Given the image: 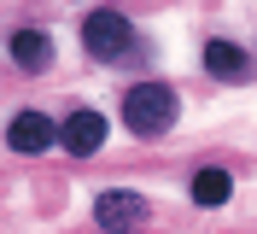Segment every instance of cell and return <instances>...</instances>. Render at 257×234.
<instances>
[{"label":"cell","instance_id":"1","mask_svg":"<svg viewBox=\"0 0 257 234\" xmlns=\"http://www.w3.org/2000/svg\"><path fill=\"white\" fill-rule=\"evenodd\" d=\"M176 111H181V100H176V88H164V82H135V88L123 94V123H128V135H141V140L170 135V129H176Z\"/></svg>","mask_w":257,"mask_h":234},{"label":"cell","instance_id":"2","mask_svg":"<svg viewBox=\"0 0 257 234\" xmlns=\"http://www.w3.org/2000/svg\"><path fill=\"white\" fill-rule=\"evenodd\" d=\"M135 41H141V35H135L128 12H117V6H94V12L82 18V47H88V59H99V64H128L141 53Z\"/></svg>","mask_w":257,"mask_h":234},{"label":"cell","instance_id":"3","mask_svg":"<svg viewBox=\"0 0 257 234\" xmlns=\"http://www.w3.org/2000/svg\"><path fill=\"white\" fill-rule=\"evenodd\" d=\"M94 222L105 234H141L146 222H152V205H146L141 193H128V187H111V193L94 199Z\"/></svg>","mask_w":257,"mask_h":234},{"label":"cell","instance_id":"4","mask_svg":"<svg viewBox=\"0 0 257 234\" xmlns=\"http://www.w3.org/2000/svg\"><path fill=\"white\" fill-rule=\"evenodd\" d=\"M105 135H111V123H105V111H70V117H64L59 123V146L70 158H94L99 146H105Z\"/></svg>","mask_w":257,"mask_h":234},{"label":"cell","instance_id":"5","mask_svg":"<svg viewBox=\"0 0 257 234\" xmlns=\"http://www.w3.org/2000/svg\"><path fill=\"white\" fill-rule=\"evenodd\" d=\"M6 140H12V152H47V146H59V123H53L47 111H18L12 123H6Z\"/></svg>","mask_w":257,"mask_h":234},{"label":"cell","instance_id":"6","mask_svg":"<svg viewBox=\"0 0 257 234\" xmlns=\"http://www.w3.org/2000/svg\"><path fill=\"white\" fill-rule=\"evenodd\" d=\"M6 53H12L18 70L41 76V70L53 64V35H47V30H12V35H6Z\"/></svg>","mask_w":257,"mask_h":234},{"label":"cell","instance_id":"7","mask_svg":"<svg viewBox=\"0 0 257 234\" xmlns=\"http://www.w3.org/2000/svg\"><path fill=\"white\" fill-rule=\"evenodd\" d=\"M205 70L216 82H245L251 76V59H245L240 41H222V35H216V41H205Z\"/></svg>","mask_w":257,"mask_h":234},{"label":"cell","instance_id":"8","mask_svg":"<svg viewBox=\"0 0 257 234\" xmlns=\"http://www.w3.org/2000/svg\"><path fill=\"white\" fill-rule=\"evenodd\" d=\"M193 205H205V211H216V205H228L234 199V176L228 170H193Z\"/></svg>","mask_w":257,"mask_h":234}]
</instances>
